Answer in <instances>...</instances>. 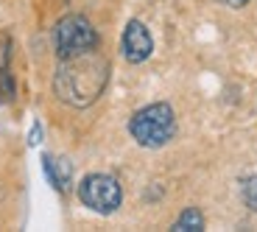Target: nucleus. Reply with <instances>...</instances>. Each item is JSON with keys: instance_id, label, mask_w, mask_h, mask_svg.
Instances as JSON below:
<instances>
[{"instance_id": "obj_9", "label": "nucleus", "mask_w": 257, "mask_h": 232, "mask_svg": "<svg viewBox=\"0 0 257 232\" xmlns=\"http://www.w3.org/2000/svg\"><path fill=\"white\" fill-rule=\"evenodd\" d=\"M240 193H243L246 207L257 213V176H249V179H243V185H240Z\"/></svg>"}, {"instance_id": "obj_6", "label": "nucleus", "mask_w": 257, "mask_h": 232, "mask_svg": "<svg viewBox=\"0 0 257 232\" xmlns=\"http://www.w3.org/2000/svg\"><path fill=\"white\" fill-rule=\"evenodd\" d=\"M42 171H45L48 182L56 187L59 193H70V187H73V165H70L67 157L45 154L42 157Z\"/></svg>"}, {"instance_id": "obj_1", "label": "nucleus", "mask_w": 257, "mask_h": 232, "mask_svg": "<svg viewBox=\"0 0 257 232\" xmlns=\"http://www.w3.org/2000/svg\"><path fill=\"white\" fill-rule=\"evenodd\" d=\"M59 62L62 65L53 76V92L59 95V101L84 109L101 98V92L109 84V62L98 53V48L70 59H59Z\"/></svg>"}, {"instance_id": "obj_11", "label": "nucleus", "mask_w": 257, "mask_h": 232, "mask_svg": "<svg viewBox=\"0 0 257 232\" xmlns=\"http://www.w3.org/2000/svg\"><path fill=\"white\" fill-rule=\"evenodd\" d=\"M39 137H42V126H39V123H34L31 135H28V143H31V146H37V143H39Z\"/></svg>"}, {"instance_id": "obj_5", "label": "nucleus", "mask_w": 257, "mask_h": 232, "mask_svg": "<svg viewBox=\"0 0 257 232\" xmlns=\"http://www.w3.org/2000/svg\"><path fill=\"white\" fill-rule=\"evenodd\" d=\"M120 48H123L126 62L143 65V62L151 56V51H154V39H151L148 28L143 26L140 20H128L126 31H123V39H120Z\"/></svg>"}, {"instance_id": "obj_3", "label": "nucleus", "mask_w": 257, "mask_h": 232, "mask_svg": "<svg viewBox=\"0 0 257 232\" xmlns=\"http://www.w3.org/2000/svg\"><path fill=\"white\" fill-rule=\"evenodd\" d=\"M53 45L59 59H70L78 53L95 51L98 48V31L84 14H67L53 28Z\"/></svg>"}, {"instance_id": "obj_10", "label": "nucleus", "mask_w": 257, "mask_h": 232, "mask_svg": "<svg viewBox=\"0 0 257 232\" xmlns=\"http://www.w3.org/2000/svg\"><path fill=\"white\" fill-rule=\"evenodd\" d=\"M9 59H12V42L9 37H0V73L9 67Z\"/></svg>"}, {"instance_id": "obj_12", "label": "nucleus", "mask_w": 257, "mask_h": 232, "mask_svg": "<svg viewBox=\"0 0 257 232\" xmlns=\"http://www.w3.org/2000/svg\"><path fill=\"white\" fill-rule=\"evenodd\" d=\"M221 3H226V6H246V3H249V0H221Z\"/></svg>"}, {"instance_id": "obj_8", "label": "nucleus", "mask_w": 257, "mask_h": 232, "mask_svg": "<svg viewBox=\"0 0 257 232\" xmlns=\"http://www.w3.org/2000/svg\"><path fill=\"white\" fill-rule=\"evenodd\" d=\"M14 92H17V87H14V76H12V70L6 67V70L0 73V103H12Z\"/></svg>"}, {"instance_id": "obj_7", "label": "nucleus", "mask_w": 257, "mask_h": 232, "mask_svg": "<svg viewBox=\"0 0 257 232\" xmlns=\"http://www.w3.org/2000/svg\"><path fill=\"white\" fill-rule=\"evenodd\" d=\"M174 229L176 232H201V229H204V215H201V210L187 207L185 213L174 221Z\"/></svg>"}, {"instance_id": "obj_4", "label": "nucleus", "mask_w": 257, "mask_h": 232, "mask_svg": "<svg viewBox=\"0 0 257 232\" xmlns=\"http://www.w3.org/2000/svg\"><path fill=\"white\" fill-rule=\"evenodd\" d=\"M78 201L98 215H112L123 204L120 182L109 174H87L78 182Z\"/></svg>"}, {"instance_id": "obj_2", "label": "nucleus", "mask_w": 257, "mask_h": 232, "mask_svg": "<svg viewBox=\"0 0 257 232\" xmlns=\"http://www.w3.org/2000/svg\"><path fill=\"white\" fill-rule=\"evenodd\" d=\"M128 132L137 140V146H143V149H162L176 135L174 106L165 101H157L137 109L132 115V121H128Z\"/></svg>"}]
</instances>
